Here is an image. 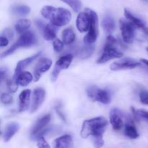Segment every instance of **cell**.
Returning a JSON list of instances; mask_svg holds the SVG:
<instances>
[{"label": "cell", "mask_w": 148, "mask_h": 148, "mask_svg": "<svg viewBox=\"0 0 148 148\" xmlns=\"http://www.w3.org/2000/svg\"><path fill=\"white\" fill-rule=\"evenodd\" d=\"M116 44V39L113 36L109 35L106 39L103 54L97 61L98 63H105L113 59L122 57L124 55L122 52L115 48Z\"/></svg>", "instance_id": "obj_4"}, {"label": "cell", "mask_w": 148, "mask_h": 148, "mask_svg": "<svg viewBox=\"0 0 148 148\" xmlns=\"http://www.w3.org/2000/svg\"><path fill=\"white\" fill-rule=\"evenodd\" d=\"M30 94H31V91L30 89H25L20 93L19 96V100H20L19 111L20 112H23L28 108Z\"/></svg>", "instance_id": "obj_17"}, {"label": "cell", "mask_w": 148, "mask_h": 148, "mask_svg": "<svg viewBox=\"0 0 148 148\" xmlns=\"http://www.w3.org/2000/svg\"><path fill=\"white\" fill-rule=\"evenodd\" d=\"M51 120V115L49 114L46 115L42 118H39L35 123L34 126L33 127L31 131V138L33 139H38L39 138L42 137L43 133L46 132L45 128L47 126Z\"/></svg>", "instance_id": "obj_9"}, {"label": "cell", "mask_w": 148, "mask_h": 148, "mask_svg": "<svg viewBox=\"0 0 148 148\" xmlns=\"http://www.w3.org/2000/svg\"><path fill=\"white\" fill-rule=\"evenodd\" d=\"M140 100L143 104L148 105V91H142L140 93Z\"/></svg>", "instance_id": "obj_34"}, {"label": "cell", "mask_w": 148, "mask_h": 148, "mask_svg": "<svg viewBox=\"0 0 148 148\" xmlns=\"http://www.w3.org/2000/svg\"><path fill=\"white\" fill-rule=\"evenodd\" d=\"M73 59V55L72 54H68V55H64L61 57L54 65L53 71L51 73V81H55L57 79L59 73L62 72L63 70L67 69L69 65L72 63V61Z\"/></svg>", "instance_id": "obj_8"}, {"label": "cell", "mask_w": 148, "mask_h": 148, "mask_svg": "<svg viewBox=\"0 0 148 148\" xmlns=\"http://www.w3.org/2000/svg\"><path fill=\"white\" fill-rule=\"evenodd\" d=\"M90 23L91 17L88 10H85V12H80L78 15L77 17L76 26L79 32L84 33V32H86L87 30L88 31L90 26Z\"/></svg>", "instance_id": "obj_10"}, {"label": "cell", "mask_w": 148, "mask_h": 148, "mask_svg": "<svg viewBox=\"0 0 148 148\" xmlns=\"http://www.w3.org/2000/svg\"><path fill=\"white\" fill-rule=\"evenodd\" d=\"M54 148H73V139L69 134H65L55 139Z\"/></svg>", "instance_id": "obj_16"}, {"label": "cell", "mask_w": 148, "mask_h": 148, "mask_svg": "<svg viewBox=\"0 0 148 148\" xmlns=\"http://www.w3.org/2000/svg\"><path fill=\"white\" fill-rule=\"evenodd\" d=\"M95 46L92 44H85L77 50V55L81 59H87L92 55Z\"/></svg>", "instance_id": "obj_21"}, {"label": "cell", "mask_w": 148, "mask_h": 148, "mask_svg": "<svg viewBox=\"0 0 148 148\" xmlns=\"http://www.w3.org/2000/svg\"><path fill=\"white\" fill-rule=\"evenodd\" d=\"M140 61H141V62H143V63H144L145 65H147V66L148 67V60H147V59H140Z\"/></svg>", "instance_id": "obj_38"}, {"label": "cell", "mask_w": 148, "mask_h": 148, "mask_svg": "<svg viewBox=\"0 0 148 148\" xmlns=\"http://www.w3.org/2000/svg\"><path fill=\"white\" fill-rule=\"evenodd\" d=\"M33 78V75L30 73L25 71V72L21 73L15 80L18 85L22 86H26L31 82Z\"/></svg>", "instance_id": "obj_23"}, {"label": "cell", "mask_w": 148, "mask_h": 148, "mask_svg": "<svg viewBox=\"0 0 148 148\" xmlns=\"http://www.w3.org/2000/svg\"><path fill=\"white\" fill-rule=\"evenodd\" d=\"M1 36H5L7 39H11V38L13 37V32L10 29H6L4 31V33L1 34Z\"/></svg>", "instance_id": "obj_36"}, {"label": "cell", "mask_w": 148, "mask_h": 148, "mask_svg": "<svg viewBox=\"0 0 148 148\" xmlns=\"http://www.w3.org/2000/svg\"><path fill=\"white\" fill-rule=\"evenodd\" d=\"M108 126V121L103 117H96L85 120L82 123L80 136L83 139L92 136L95 148H101L104 145L103 136Z\"/></svg>", "instance_id": "obj_1"}, {"label": "cell", "mask_w": 148, "mask_h": 148, "mask_svg": "<svg viewBox=\"0 0 148 148\" xmlns=\"http://www.w3.org/2000/svg\"><path fill=\"white\" fill-rule=\"evenodd\" d=\"M140 65V62L131 58H125L120 61L114 62L111 65V71H121V70L133 69Z\"/></svg>", "instance_id": "obj_11"}, {"label": "cell", "mask_w": 148, "mask_h": 148, "mask_svg": "<svg viewBox=\"0 0 148 148\" xmlns=\"http://www.w3.org/2000/svg\"><path fill=\"white\" fill-rule=\"evenodd\" d=\"M42 16L50 20L52 25L55 26H64L67 25L72 19V14L68 10L62 7L46 5L40 11Z\"/></svg>", "instance_id": "obj_2"}, {"label": "cell", "mask_w": 148, "mask_h": 148, "mask_svg": "<svg viewBox=\"0 0 148 148\" xmlns=\"http://www.w3.org/2000/svg\"><path fill=\"white\" fill-rule=\"evenodd\" d=\"M142 1H145V2H147V3H148V0H142Z\"/></svg>", "instance_id": "obj_39"}, {"label": "cell", "mask_w": 148, "mask_h": 148, "mask_svg": "<svg viewBox=\"0 0 148 148\" xmlns=\"http://www.w3.org/2000/svg\"><path fill=\"white\" fill-rule=\"evenodd\" d=\"M7 86L10 92H15L17 90V89H18V84H17V81H16V80L14 78L7 80Z\"/></svg>", "instance_id": "obj_29"}, {"label": "cell", "mask_w": 148, "mask_h": 148, "mask_svg": "<svg viewBox=\"0 0 148 148\" xmlns=\"http://www.w3.org/2000/svg\"><path fill=\"white\" fill-rule=\"evenodd\" d=\"M102 26L106 33L110 34L115 29V22L113 17L110 15H106L103 19Z\"/></svg>", "instance_id": "obj_22"}, {"label": "cell", "mask_w": 148, "mask_h": 148, "mask_svg": "<svg viewBox=\"0 0 148 148\" xmlns=\"http://www.w3.org/2000/svg\"><path fill=\"white\" fill-rule=\"evenodd\" d=\"M52 65V61L48 58H43L36 65L34 70L35 81H38L41 76L42 73L49 71Z\"/></svg>", "instance_id": "obj_13"}, {"label": "cell", "mask_w": 148, "mask_h": 148, "mask_svg": "<svg viewBox=\"0 0 148 148\" xmlns=\"http://www.w3.org/2000/svg\"><path fill=\"white\" fill-rule=\"evenodd\" d=\"M125 134L130 139H137L139 137V133L137 130L135 125L132 119L129 118L127 123L125 125Z\"/></svg>", "instance_id": "obj_20"}, {"label": "cell", "mask_w": 148, "mask_h": 148, "mask_svg": "<svg viewBox=\"0 0 148 148\" xmlns=\"http://www.w3.org/2000/svg\"><path fill=\"white\" fill-rule=\"evenodd\" d=\"M61 1L68 4L76 12H79L82 7V2L80 0H61Z\"/></svg>", "instance_id": "obj_28"}, {"label": "cell", "mask_w": 148, "mask_h": 148, "mask_svg": "<svg viewBox=\"0 0 148 148\" xmlns=\"http://www.w3.org/2000/svg\"><path fill=\"white\" fill-rule=\"evenodd\" d=\"M46 92L42 88H37L34 90L33 94V99H32L31 104V113H35L37 111L42 103L45 100Z\"/></svg>", "instance_id": "obj_12"}, {"label": "cell", "mask_w": 148, "mask_h": 148, "mask_svg": "<svg viewBox=\"0 0 148 148\" xmlns=\"http://www.w3.org/2000/svg\"><path fill=\"white\" fill-rule=\"evenodd\" d=\"M87 95L92 102H99L103 104H108L111 102V95L108 91L95 86L87 89Z\"/></svg>", "instance_id": "obj_5"}, {"label": "cell", "mask_w": 148, "mask_h": 148, "mask_svg": "<svg viewBox=\"0 0 148 148\" xmlns=\"http://www.w3.org/2000/svg\"><path fill=\"white\" fill-rule=\"evenodd\" d=\"M40 55H41V52H38V53H36V55H33V56L29 57H27L25 58V59L19 61L17 64V66H16L15 71H14V79H16L21 73H23V71L26 68V67H27L29 65H30L33 61H35L37 58H38Z\"/></svg>", "instance_id": "obj_14"}, {"label": "cell", "mask_w": 148, "mask_h": 148, "mask_svg": "<svg viewBox=\"0 0 148 148\" xmlns=\"http://www.w3.org/2000/svg\"><path fill=\"white\" fill-rule=\"evenodd\" d=\"M124 15H125L126 18H127L129 21H130L132 23H133L137 28L143 29V31L147 28V27L145 26V23H143V20H142L141 19L138 18L137 17H136L135 15H133L130 10H127V9H125V10H124Z\"/></svg>", "instance_id": "obj_19"}, {"label": "cell", "mask_w": 148, "mask_h": 148, "mask_svg": "<svg viewBox=\"0 0 148 148\" xmlns=\"http://www.w3.org/2000/svg\"><path fill=\"white\" fill-rule=\"evenodd\" d=\"M54 26L51 24L45 26L43 30V36L45 40L51 41L56 38V28Z\"/></svg>", "instance_id": "obj_24"}, {"label": "cell", "mask_w": 148, "mask_h": 148, "mask_svg": "<svg viewBox=\"0 0 148 148\" xmlns=\"http://www.w3.org/2000/svg\"><path fill=\"white\" fill-rule=\"evenodd\" d=\"M1 101L5 104H10L13 102V98L10 94L7 93H3L1 96Z\"/></svg>", "instance_id": "obj_32"}, {"label": "cell", "mask_w": 148, "mask_h": 148, "mask_svg": "<svg viewBox=\"0 0 148 148\" xmlns=\"http://www.w3.org/2000/svg\"><path fill=\"white\" fill-rule=\"evenodd\" d=\"M132 112L134 113V115L136 118H141L145 119V120H148V112L145 111V110H139L137 111H135L134 108H132Z\"/></svg>", "instance_id": "obj_30"}, {"label": "cell", "mask_w": 148, "mask_h": 148, "mask_svg": "<svg viewBox=\"0 0 148 148\" xmlns=\"http://www.w3.org/2000/svg\"><path fill=\"white\" fill-rule=\"evenodd\" d=\"M64 42L62 41L59 39H56L53 41V49H54L55 52H60L63 50L64 49Z\"/></svg>", "instance_id": "obj_31"}, {"label": "cell", "mask_w": 148, "mask_h": 148, "mask_svg": "<svg viewBox=\"0 0 148 148\" xmlns=\"http://www.w3.org/2000/svg\"><path fill=\"white\" fill-rule=\"evenodd\" d=\"M110 122L115 130H120L123 127L124 122L122 118V113L119 109H112L110 112Z\"/></svg>", "instance_id": "obj_15"}, {"label": "cell", "mask_w": 148, "mask_h": 148, "mask_svg": "<svg viewBox=\"0 0 148 148\" xmlns=\"http://www.w3.org/2000/svg\"><path fill=\"white\" fill-rule=\"evenodd\" d=\"M19 129H20V125L17 123H11L7 125L4 133V142H9L18 131Z\"/></svg>", "instance_id": "obj_18"}, {"label": "cell", "mask_w": 148, "mask_h": 148, "mask_svg": "<svg viewBox=\"0 0 148 148\" xmlns=\"http://www.w3.org/2000/svg\"><path fill=\"white\" fill-rule=\"evenodd\" d=\"M37 145L38 148H51L50 145H49V143L46 142V140L44 139L43 136H42V137L39 138V139H38Z\"/></svg>", "instance_id": "obj_33"}, {"label": "cell", "mask_w": 148, "mask_h": 148, "mask_svg": "<svg viewBox=\"0 0 148 148\" xmlns=\"http://www.w3.org/2000/svg\"><path fill=\"white\" fill-rule=\"evenodd\" d=\"M86 10L90 15L91 23L88 33L84 38V42L85 44H92L96 41L97 37H98V28H97L98 22V15L93 10L88 8Z\"/></svg>", "instance_id": "obj_6"}, {"label": "cell", "mask_w": 148, "mask_h": 148, "mask_svg": "<svg viewBox=\"0 0 148 148\" xmlns=\"http://www.w3.org/2000/svg\"><path fill=\"white\" fill-rule=\"evenodd\" d=\"M136 26L130 21L120 20V29L121 31L123 41L127 44H132L135 38Z\"/></svg>", "instance_id": "obj_7"}, {"label": "cell", "mask_w": 148, "mask_h": 148, "mask_svg": "<svg viewBox=\"0 0 148 148\" xmlns=\"http://www.w3.org/2000/svg\"><path fill=\"white\" fill-rule=\"evenodd\" d=\"M31 26V21L28 19H21L15 24V30L17 33H23Z\"/></svg>", "instance_id": "obj_25"}, {"label": "cell", "mask_w": 148, "mask_h": 148, "mask_svg": "<svg viewBox=\"0 0 148 148\" xmlns=\"http://www.w3.org/2000/svg\"><path fill=\"white\" fill-rule=\"evenodd\" d=\"M38 43V39L36 35L32 31H26L25 33H22L17 41L13 44L7 50L3 52L1 54V57L4 58L9 56L13 52H15L17 49L20 48L29 47V46L36 45Z\"/></svg>", "instance_id": "obj_3"}, {"label": "cell", "mask_w": 148, "mask_h": 148, "mask_svg": "<svg viewBox=\"0 0 148 148\" xmlns=\"http://www.w3.org/2000/svg\"><path fill=\"white\" fill-rule=\"evenodd\" d=\"M147 51L148 52V47H147Z\"/></svg>", "instance_id": "obj_40"}, {"label": "cell", "mask_w": 148, "mask_h": 148, "mask_svg": "<svg viewBox=\"0 0 148 148\" xmlns=\"http://www.w3.org/2000/svg\"><path fill=\"white\" fill-rule=\"evenodd\" d=\"M9 44V39H7L5 36H1L0 37V46L1 47H4L6 46Z\"/></svg>", "instance_id": "obj_35"}, {"label": "cell", "mask_w": 148, "mask_h": 148, "mask_svg": "<svg viewBox=\"0 0 148 148\" xmlns=\"http://www.w3.org/2000/svg\"><path fill=\"white\" fill-rule=\"evenodd\" d=\"M75 39V34L71 28H66L62 32V40L64 44L69 45L73 43Z\"/></svg>", "instance_id": "obj_27"}, {"label": "cell", "mask_w": 148, "mask_h": 148, "mask_svg": "<svg viewBox=\"0 0 148 148\" xmlns=\"http://www.w3.org/2000/svg\"><path fill=\"white\" fill-rule=\"evenodd\" d=\"M12 12L17 15L25 16L30 13V8L27 5L18 4V5H14L12 7Z\"/></svg>", "instance_id": "obj_26"}, {"label": "cell", "mask_w": 148, "mask_h": 148, "mask_svg": "<svg viewBox=\"0 0 148 148\" xmlns=\"http://www.w3.org/2000/svg\"><path fill=\"white\" fill-rule=\"evenodd\" d=\"M7 70L4 68H1V71H0V78H1V81H4V78L7 76Z\"/></svg>", "instance_id": "obj_37"}]
</instances>
